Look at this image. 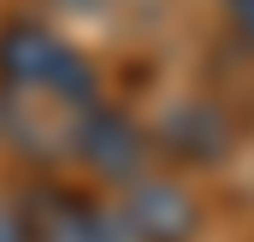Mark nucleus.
Listing matches in <instances>:
<instances>
[{
    "mask_svg": "<svg viewBox=\"0 0 254 242\" xmlns=\"http://www.w3.org/2000/svg\"><path fill=\"white\" fill-rule=\"evenodd\" d=\"M237 12V30H243V48L254 54V0H243V6H231Z\"/></svg>",
    "mask_w": 254,
    "mask_h": 242,
    "instance_id": "obj_7",
    "label": "nucleus"
},
{
    "mask_svg": "<svg viewBox=\"0 0 254 242\" xmlns=\"http://www.w3.org/2000/svg\"><path fill=\"white\" fill-rule=\"evenodd\" d=\"M71 160L89 172V178L113 183V189H125L148 172V160H154V142H148V130L119 113V107H89L83 119H77V136H71Z\"/></svg>",
    "mask_w": 254,
    "mask_h": 242,
    "instance_id": "obj_3",
    "label": "nucleus"
},
{
    "mask_svg": "<svg viewBox=\"0 0 254 242\" xmlns=\"http://www.w3.org/2000/svg\"><path fill=\"white\" fill-rule=\"evenodd\" d=\"M119 225H125L130 242H195L201 237V201L190 195L184 178L142 172L136 183H125Z\"/></svg>",
    "mask_w": 254,
    "mask_h": 242,
    "instance_id": "obj_4",
    "label": "nucleus"
},
{
    "mask_svg": "<svg viewBox=\"0 0 254 242\" xmlns=\"http://www.w3.org/2000/svg\"><path fill=\"white\" fill-rule=\"evenodd\" d=\"M0 242H30L24 237V213H18L12 195H0Z\"/></svg>",
    "mask_w": 254,
    "mask_h": 242,
    "instance_id": "obj_6",
    "label": "nucleus"
},
{
    "mask_svg": "<svg viewBox=\"0 0 254 242\" xmlns=\"http://www.w3.org/2000/svg\"><path fill=\"white\" fill-rule=\"evenodd\" d=\"M24 237L30 242H130L119 225V207H107L95 189H77V183L42 178L24 201Z\"/></svg>",
    "mask_w": 254,
    "mask_h": 242,
    "instance_id": "obj_2",
    "label": "nucleus"
},
{
    "mask_svg": "<svg viewBox=\"0 0 254 242\" xmlns=\"http://www.w3.org/2000/svg\"><path fill=\"white\" fill-rule=\"evenodd\" d=\"M148 142L166 148L178 166H219L237 148V124L225 119L213 101H178V107H166L160 136H148Z\"/></svg>",
    "mask_w": 254,
    "mask_h": 242,
    "instance_id": "obj_5",
    "label": "nucleus"
},
{
    "mask_svg": "<svg viewBox=\"0 0 254 242\" xmlns=\"http://www.w3.org/2000/svg\"><path fill=\"white\" fill-rule=\"evenodd\" d=\"M231 6H243V0H231Z\"/></svg>",
    "mask_w": 254,
    "mask_h": 242,
    "instance_id": "obj_9",
    "label": "nucleus"
},
{
    "mask_svg": "<svg viewBox=\"0 0 254 242\" xmlns=\"http://www.w3.org/2000/svg\"><path fill=\"white\" fill-rule=\"evenodd\" d=\"M0 95L6 101H30V107H54V113H89L101 101V77L65 36L30 18H6L0 24Z\"/></svg>",
    "mask_w": 254,
    "mask_h": 242,
    "instance_id": "obj_1",
    "label": "nucleus"
},
{
    "mask_svg": "<svg viewBox=\"0 0 254 242\" xmlns=\"http://www.w3.org/2000/svg\"><path fill=\"white\" fill-rule=\"evenodd\" d=\"M65 6H83V0H65Z\"/></svg>",
    "mask_w": 254,
    "mask_h": 242,
    "instance_id": "obj_8",
    "label": "nucleus"
}]
</instances>
